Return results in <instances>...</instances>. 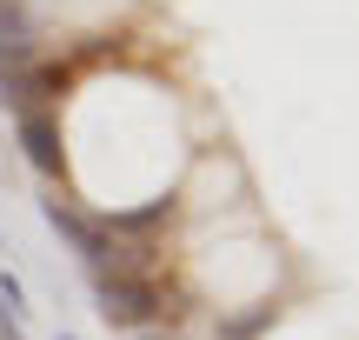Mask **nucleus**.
<instances>
[{
    "instance_id": "obj_1",
    "label": "nucleus",
    "mask_w": 359,
    "mask_h": 340,
    "mask_svg": "<svg viewBox=\"0 0 359 340\" xmlns=\"http://www.w3.org/2000/svg\"><path fill=\"white\" fill-rule=\"evenodd\" d=\"M100 320L120 334H140L147 320H180V307L160 294V280H100Z\"/></svg>"
},
{
    "instance_id": "obj_2",
    "label": "nucleus",
    "mask_w": 359,
    "mask_h": 340,
    "mask_svg": "<svg viewBox=\"0 0 359 340\" xmlns=\"http://www.w3.org/2000/svg\"><path fill=\"white\" fill-rule=\"evenodd\" d=\"M47 221H53V234H67V240H74V247H80V261H87V267H100L107 240H114V234H107L100 221H87V214H80L74 200H60V194L47 200Z\"/></svg>"
},
{
    "instance_id": "obj_3",
    "label": "nucleus",
    "mask_w": 359,
    "mask_h": 340,
    "mask_svg": "<svg viewBox=\"0 0 359 340\" xmlns=\"http://www.w3.org/2000/svg\"><path fill=\"white\" fill-rule=\"evenodd\" d=\"M20 147H27V160H34L40 174H60L67 167V154H60V120L53 114H20Z\"/></svg>"
},
{
    "instance_id": "obj_4",
    "label": "nucleus",
    "mask_w": 359,
    "mask_h": 340,
    "mask_svg": "<svg viewBox=\"0 0 359 340\" xmlns=\"http://www.w3.org/2000/svg\"><path fill=\"white\" fill-rule=\"evenodd\" d=\"M280 320V301H246L240 314H219V340H259Z\"/></svg>"
},
{
    "instance_id": "obj_5",
    "label": "nucleus",
    "mask_w": 359,
    "mask_h": 340,
    "mask_svg": "<svg viewBox=\"0 0 359 340\" xmlns=\"http://www.w3.org/2000/svg\"><path fill=\"white\" fill-rule=\"evenodd\" d=\"M173 214H180V200H147V207H127V214H114V221H100V227L107 234H154Z\"/></svg>"
},
{
    "instance_id": "obj_6",
    "label": "nucleus",
    "mask_w": 359,
    "mask_h": 340,
    "mask_svg": "<svg viewBox=\"0 0 359 340\" xmlns=\"http://www.w3.org/2000/svg\"><path fill=\"white\" fill-rule=\"evenodd\" d=\"M0 40H34V20L20 0H0Z\"/></svg>"
},
{
    "instance_id": "obj_7",
    "label": "nucleus",
    "mask_w": 359,
    "mask_h": 340,
    "mask_svg": "<svg viewBox=\"0 0 359 340\" xmlns=\"http://www.w3.org/2000/svg\"><path fill=\"white\" fill-rule=\"evenodd\" d=\"M0 307H7V314H27V294H20L13 274H0Z\"/></svg>"
},
{
    "instance_id": "obj_8",
    "label": "nucleus",
    "mask_w": 359,
    "mask_h": 340,
    "mask_svg": "<svg viewBox=\"0 0 359 340\" xmlns=\"http://www.w3.org/2000/svg\"><path fill=\"white\" fill-rule=\"evenodd\" d=\"M140 340H173V334H140Z\"/></svg>"
},
{
    "instance_id": "obj_9",
    "label": "nucleus",
    "mask_w": 359,
    "mask_h": 340,
    "mask_svg": "<svg viewBox=\"0 0 359 340\" xmlns=\"http://www.w3.org/2000/svg\"><path fill=\"white\" fill-rule=\"evenodd\" d=\"M60 340H67V334H60Z\"/></svg>"
}]
</instances>
